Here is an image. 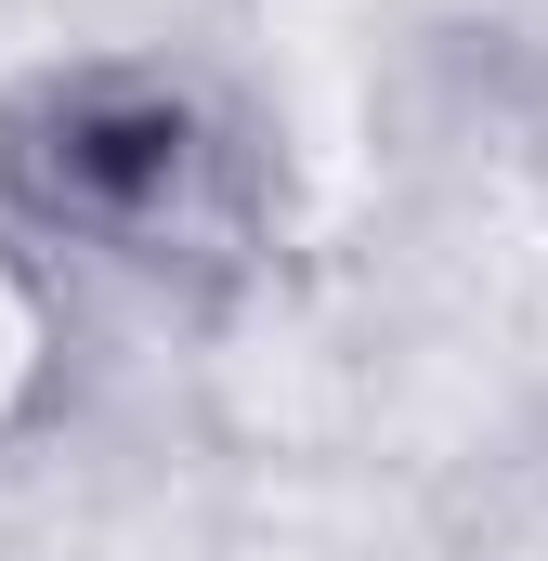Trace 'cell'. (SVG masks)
Returning <instances> with one entry per match:
<instances>
[{
	"mask_svg": "<svg viewBox=\"0 0 548 561\" xmlns=\"http://www.w3.org/2000/svg\"><path fill=\"white\" fill-rule=\"evenodd\" d=\"M183 170V118L170 105H66V170H39L53 209H132Z\"/></svg>",
	"mask_w": 548,
	"mask_h": 561,
	"instance_id": "cell-1",
	"label": "cell"
}]
</instances>
